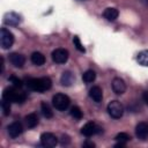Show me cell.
I'll return each instance as SVG.
<instances>
[{
	"mask_svg": "<svg viewBox=\"0 0 148 148\" xmlns=\"http://www.w3.org/2000/svg\"><path fill=\"white\" fill-rule=\"evenodd\" d=\"M58 143V138L50 132H45L40 135V145L45 148H52L56 147Z\"/></svg>",
	"mask_w": 148,
	"mask_h": 148,
	"instance_id": "obj_6",
	"label": "cell"
},
{
	"mask_svg": "<svg viewBox=\"0 0 148 148\" xmlns=\"http://www.w3.org/2000/svg\"><path fill=\"white\" fill-rule=\"evenodd\" d=\"M2 99L9 102V103H23L27 99V94L23 91H18L15 89V87L6 88L2 92Z\"/></svg>",
	"mask_w": 148,
	"mask_h": 148,
	"instance_id": "obj_2",
	"label": "cell"
},
{
	"mask_svg": "<svg viewBox=\"0 0 148 148\" xmlns=\"http://www.w3.org/2000/svg\"><path fill=\"white\" fill-rule=\"evenodd\" d=\"M8 59L10 61V64L14 67H17V68H22L23 65L25 64V57L23 54H21V53H16V52L10 53Z\"/></svg>",
	"mask_w": 148,
	"mask_h": 148,
	"instance_id": "obj_9",
	"label": "cell"
},
{
	"mask_svg": "<svg viewBox=\"0 0 148 148\" xmlns=\"http://www.w3.org/2000/svg\"><path fill=\"white\" fill-rule=\"evenodd\" d=\"M119 15V12L117 8H113V7H109L106 8L104 12H103V16L108 20V21H114Z\"/></svg>",
	"mask_w": 148,
	"mask_h": 148,
	"instance_id": "obj_16",
	"label": "cell"
},
{
	"mask_svg": "<svg viewBox=\"0 0 148 148\" xmlns=\"http://www.w3.org/2000/svg\"><path fill=\"white\" fill-rule=\"evenodd\" d=\"M40 109H42V113L45 118H52L53 117V111L50 108V105L46 102H42L40 104Z\"/></svg>",
	"mask_w": 148,
	"mask_h": 148,
	"instance_id": "obj_21",
	"label": "cell"
},
{
	"mask_svg": "<svg viewBox=\"0 0 148 148\" xmlns=\"http://www.w3.org/2000/svg\"><path fill=\"white\" fill-rule=\"evenodd\" d=\"M69 113H71V116H72L74 119H77V120H80V119L82 118V116H83L81 109H80L79 106H76V105H74V106L71 108Z\"/></svg>",
	"mask_w": 148,
	"mask_h": 148,
	"instance_id": "obj_22",
	"label": "cell"
},
{
	"mask_svg": "<svg viewBox=\"0 0 148 148\" xmlns=\"http://www.w3.org/2000/svg\"><path fill=\"white\" fill-rule=\"evenodd\" d=\"M7 131H8L9 136L13 138V139H15V138H17L18 135H21V133H22V131H23V127H22V124H21V123L14 121V123H12V124L8 125Z\"/></svg>",
	"mask_w": 148,
	"mask_h": 148,
	"instance_id": "obj_10",
	"label": "cell"
},
{
	"mask_svg": "<svg viewBox=\"0 0 148 148\" xmlns=\"http://www.w3.org/2000/svg\"><path fill=\"white\" fill-rule=\"evenodd\" d=\"M101 132H102V128H101L97 124H95V123H92V121L87 123V124L83 125L82 128H81V133H82L84 136H91V135H95V134L101 133Z\"/></svg>",
	"mask_w": 148,
	"mask_h": 148,
	"instance_id": "obj_8",
	"label": "cell"
},
{
	"mask_svg": "<svg viewBox=\"0 0 148 148\" xmlns=\"http://www.w3.org/2000/svg\"><path fill=\"white\" fill-rule=\"evenodd\" d=\"M116 141L117 142H120V143H126L127 141H130L131 140V136L127 134V133H125V132H121V133H118L117 135H116Z\"/></svg>",
	"mask_w": 148,
	"mask_h": 148,
	"instance_id": "obj_23",
	"label": "cell"
},
{
	"mask_svg": "<svg viewBox=\"0 0 148 148\" xmlns=\"http://www.w3.org/2000/svg\"><path fill=\"white\" fill-rule=\"evenodd\" d=\"M89 96H90V98H91L94 102L99 103V102L102 101V98H103V91H102V89H101L98 86H94V87L89 90Z\"/></svg>",
	"mask_w": 148,
	"mask_h": 148,
	"instance_id": "obj_14",
	"label": "cell"
},
{
	"mask_svg": "<svg viewBox=\"0 0 148 148\" xmlns=\"http://www.w3.org/2000/svg\"><path fill=\"white\" fill-rule=\"evenodd\" d=\"M68 57H69L68 51L66 49H62V47L56 49L52 52V60L56 64H65L68 60Z\"/></svg>",
	"mask_w": 148,
	"mask_h": 148,
	"instance_id": "obj_7",
	"label": "cell"
},
{
	"mask_svg": "<svg viewBox=\"0 0 148 148\" xmlns=\"http://www.w3.org/2000/svg\"><path fill=\"white\" fill-rule=\"evenodd\" d=\"M143 99L146 103H148V91H145L143 92Z\"/></svg>",
	"mask_w": 148,
	"mask_h": 148,
	"instance_id": "obj_29",
	"label": "cell"
},
{
	"mask_svg": "<svg viewBox=\"0 0 148 148\" xmlns=\"http://www.w3.org/2000/svg\"><path fill=\"white\" fill-rule=\"evenodd\" d=\"M1 110H2V113L3 116H8L10 113V103L2 99L1 101Z\"/></svg>",
	"mask_w": 148,
	"mask_h": 148,
	"instance_id": "obj_24",
	"label": "cell"
},
{
	"mask_svg": "<svg viewBox=\"0 0 148 148\" xmlns=\"http://www.w3.org/2000/svg\"><path fill=\"white\" fill-rule=\"evenodd\" d=\"M108 113L114 119H119L124 114V106L119 101H112L108 104Z\"/></svg>",
	"mask_w": 148,
	"mask_h": 148,
	"instance_id": "obj_4",
	"label": "cell"
},
{
	"mask_svg": "<svg viewBox=\"0 0 148 148\" xmlns=\"http://www.w3.org/2000/svg\"><path fill=\"white\" fill-rule=\"evenodd\" d=\"M112 89L117 95H121L126 90V83L120 77H114L112 80Z\"/></svg>",
	"mask_w": 148,
	"mask_h": 148,
	"instance_id": "obj_12",
	"label": "cell"
},
{
	"mask_svg": "<svg viewBox=\"0 0 148 148\" xmlns=\"http://www.w3.org/2000/svg\"><path fill=\"white\" fill-rule=\"evenodd\" d=\"M21 16L17 14V13H14V12H10V13H7L5 15V23L8 24V25H18L21 23Z\"/></svg>",
	"mask_w": 148,
	"mask_h": 148,
	"instance_id": "obj_13",
	"label": "cell"
},
{
	"mask_svg": "<svg viewBox=\"0 0 148 148\" xmlns=\"http://www.w3.org/2000/svg\"><path fill=\"white\" fill-rule=\"evenodd\" d=\"M136 60L140 65L148 67V50H143V51L139 52V54L136 57Z\"/></svg>",
	"mask_w": 148,
	"mask_h": 148,
	"instance_id": "obj_20",
	"label": "cell"
},
{
	"mask_svg": "<svg viewBox=\"0 0 148 148\" xmlns=\"http://www.w3.org/2000/svg\"><path fill=\"white\" fill-rule=\"evenodd\" d=\"M52 104H53V106H54L57 110H59V111H65V110L68 109V106H69V104H71V99H69V97H68L67 95L59 92V94H56V95L52 97Z\"/></svg>",
	"mask_w": 148,
	"mask_h": 148,
	"instance_id": "obj_3",
	"label": "cell"
},
{
	"mask_svg": "<svg viewBox=\"0 0 148 148\" xmlns=\"http://www.w3.org/2000/svg\"><path fill=\"white\" fill-rule=\"evenodd\" d=\"M61 143H62V145L69 143V138H68L67 135H62V138H61Z\"/></svg>",
	"mask_w": 148,
	"mask_h": 148,
	"instance_id": "obj_27",
	"label": "cell"
},
{
	"mask_svg": "<svg viewBox=\"0 0 148 148\" xmlns=\"http://www.w3.org/2000/svg\"><path fill=\"white\" fill-rule=\"evenodd\" d=\"M82 146H83L84 148H86V147H91V148H92V147H95V143H94V142H89V141H87V142H84Z\"/></svg>",
	"mask_w": 148,
	"mask_h": 148,
	"instance_id": "obj_28",
	"label": "cell"
},
{
	"mask_svg": "<svg viewBox=\"0 0 148 148\" xmlns=\"http://www.w3.org/2000/svg\"><path fill=\"white\" fill-rule=\"evenodd\" d=\"M25 124L29 128H34L38 125V116L36 113H29L28 116H25Z\"/></svg>",
	"mask_w": 148,
	"mask_h": 148,
	"instance_id": "obj_18",
	"label": "cell"
},
{
	"mask_svg": "<svg viewBox=\"0 0 148 148\" xmlns=\"http://www.w3.org/2000/svg\"><path fill=\"white\" fill-rule=\"evenodd\" d=\"M95 79H96V73H95V71H92V69H88V71H86V72L82 74V80H83L86 83H91V82L95 81Z\"/></svg>",
	"mask_w": 148,
	"mask_h": 148,
	"instance_id": "obj_19",
	"label": "cell"
},
{
	"mask_svg": "<svg viewBox=\"0 0 148 148\" xmlns=\"http://www.w3.org/2000/svg\"><path fill=\"white\" fill-rule=\"evenodd\" d=\"M14 43V35L6 28H1L0 30V45L2 49H9Z\"/></svg>",
	"mask_w": 148,
	"mask_h": 148,
	"instance_id": "obj_5",
	"label": "cell"
},
{
	"mask_svg": "<svg viewBox=\"0 0 148 148\" xmlns=\"http://www.w3.org/2000/svg\"><path fill=\"white\" fill-rule=\"evenodd\" d=\"M73 43H74V45H75V47L80 51V52H86V49L83 47V45L81 44V42H80V38L77 37V36H75L74 38H73Z\"/></svg>",
	"mask_w": 148,
	"mask_h": 148,
	"instance_id": "obj_26",
	"label": "cell"
},
{
	"mask_svg": "<svg viewBox=\"0 0 148 148\" xmlns=\"http://www.w3.org/2000/svg\"><path fill=\"white\" fill-rule=\"evenodd\" d=\"M74 80H75V76H74V74H73L72 72H69V71L64 72L62 75H61V77H60L61 84H62V86H66V87L71 86V84L74 82Z\"/></svg>",
	"mask_w": 148,
	"mask_h": 148,
	"instance_id": "obj_15",
	"label": "cell"
},
{
	"mask_svg": "<svg viewBox=\"0 0 148 148\" xmlns=\"http://www.w3.org/2000/svg\"><path fill=\"white\" fill-rule=\"evenodd\" d=\"M135 135L138 139L145 141L148 139V124L147 123H139L135 127Z\"/></svg>",
	"mask_w": 148,
	"mask_h": 148,
	"instance_id": "obj_11",
	"label": "cell"
},
{
	"mask_svg": "<svg viewBox=\"0 0 148 148\" xmlns=\"http://www.w3.org/2000/svg\"><path fill=\"white\" fill-rule=\"evenodd\" d=\"M31 61L36 66H42L45 64V56L40 52H34L31 54Z\"/></svg>",
	"mask_w": 148,
	"mask_h": 148,
	"instance_id": "obj_17",
	"label": "cell"
},
{
	"mask_svg": "<svg viewBox=\"0 0 148 148\" xmlns=\"http://www.w3.org/2000/svg\"><path fill=\"white\" fill-rule=\"evenodd\" d=\"M9 82L15 87V88H21L22 87V81L18 79V77H16V76H14V75H12V76H9Z\"/></svg>",
	"mask_w": 148,
	"mask_h": 148,
	"instance_id": "obj_25",
	"label": "cell"
},
{
	"mask_svg": "<svg viewBox=\"0 0 148 148\" xmlns=\"http://www.w3.org/2000/svg\"><path fill=\"white\" fill-rule=\"evenodd\" d=\"M28 89L32 90V91H37V92H43V91H46L49 90L51 87H52V81L50 77L47 76H44V77H31V79H28L27 82H25Z\"/></svg>",
	"mask_w": 148,
	"mask_h": 148,
	"instance_id": "obj_1",
	"label": "cell"
}]
</instances>
